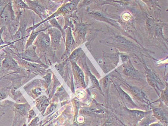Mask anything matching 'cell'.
<instances>
[{
    "instance_id": "1",
    "label": "cell",
    "mask_w": 168,
    "mask_h": 126,
    "mask_svg": "<svg viewBox=\"0 0 168 126\" xmlns=\"http://www.w3.org/2000/svg\"><path fill=\"white\" fill-rule=\"evenodd\" d=\"M12 16V11L9 7H7L1 11V14L0 15V21L1 22L6 23L10 21Z\"/></svg>"
},
{
    "instance_id": "2",
    "label": "cell",
    "mask_w": 168,
    "mask_h": 126,
    "mask_svg": "<svg viewBox=\"0 0 168 126\" xmlns=\"http://www.w3.org/2000/svg\"><path fill=\"white\" fill-rule=\"evenodd\" d=\"M50 30L52 38V43L55 45H57L59 43L61 37L60 32L55 29H51Z\"/></svg>"
},
{
    "instance_id": "3",
    "label": "cell",
    "mask_w": 168,
    "mask_h": 126,
    "mask_svg": "<svg viewBox=\"0 0 168 126\" xmlns=\"http://www.w3.org/2000/svg\"><path fill=\"white\" fill-rule=\"evenodd\" d=\"M3 65L7 67H15L18 66L16 62L10 57H7L3 62Z\"/></svg>"
},
{
    "instance_id": "4",
    "label": "cell",
    "mask_w": 168,
    "mask_h": 126,
    "mask_svg": "<svg viewBox=\"0 0 168 126\" xmlns=\"http://www.w3.org/2000/svg\"><path fill=\"white\" fill-rule=\"evenodd\" d=\"M73 44V39L72 36L71 35V32L70 31V33L67 37V47L68 51H70Z\"/></svg>"
},
{
    "instance_id": "5",
    "label": "cell",
    "mask_w": 168,
    "mask_h": 126,
    "mask_svg": "<svg viewBox=\"0 0 168 126\" xmlns=\"http://www.w3.org/2000/svg\"><path fill=\"white\" fill-rule=\"evenodd\" d=\"M41 41L44 44H45L46 46H49L51 43L50 37L49 36L46 34H43L41 37Z\"/></svg>"
},
{
    "instance_id": "6",
    "label": "cell",
    "mask_w": 168,
    "mask_h": 126,
    "mask_svg": "<svg viewBox=\"0 0 168 126\" xmlns=\"http://www.w3.org/2000/svg\"><path fill=\"white\" fill-rule=\"evenodd\" d=\"M131 113L134 116H136L138 119H142L145 116L144 113L139 111H136V110L131 111Z\"/></svg>"
},
{
    "instance_id": "7",
    "label": "cell",
    "mask_w": 168,
    "mask_h": 126,
    "mask_svg": "<svg viewBox=\"0 0 168 126\" xmlns=\"http://www.w3.org/2000/svg\"><path fill=\"white\" fill-rule=\"evenodd\" d=\"M120 93H121V95H122V96H123V97L125 100H127L128 101H129L130 102H133L132 99L131 98V97H130L127 94H126L125 91H123L122 90H121V89H120Z\"/></svg>"
},
{
    "instance_id": "8",
    "label": "cell",
    "mask_w": 168,
    "mask_h": 126,
    "mask_svg": "<svg viewBox=\"0 0 168 126\" xmlns=\"http://www.w3.org/2000/svg\"><path fill=\"white\" fill-rule=\"evenodd\" d=\"M15 4L18 7L22 8H28V6L22 1H16Z\"/></svg>"
},
{
    "instance_id": "9",
    "label": "cell",
    "mask_w": 168,
    "mask_h": 126,
    "mask_svg": "<svg viewBox=\"0 0 168 126\" xmlns=\"http://www.w3.org/2000/svg\"><path fill=\"white\" fill-rule=\"evenodd\" d=\"M154 112L155 114L157 115V116L160 118H163L164 116V114H163V112L161 110H160L158 108H155L154 109Z\"/></svg>"
},
{
    "instance_id": "10",
    "label": "cell",
    "mask_w": 168,
    "mask_h": 126,
    "mask_svg": "<svg viewBox=\"0 0 168 126\" xmlns=\"http://www.w3.org/2000/svg\"><path fill=\"white\" fill-rule=\"evenodd\" d=\"M76 95L79 98H83L85 95V91H84L83 90H77L76 91Z\"/></svg>"
},
{
    "instance_id": "11",
    "label": "cell",
    "mask_w": 168,
    "mask_h": 126,
    "mask_svg": "<svg viewBox=\"0 0 168 126\" xmlns=\"http://www.w3.org/2000/svg\"><path fill=\"white\" fill-rule=\"evenodd\" d=\"M22 37V31L21 30H18L14 36V39L15 40H18L19 39H21Z\"/></svg>"
},
{
    "instance_id": "12",
    "label": "cell",
    "mask_w": 168,
    "mask_h": 126,
    "mask_svg": "<svg viewBox=\"0 0 168 126\" xmlns=\"http://www.w3.org/2000/svg\"><path fill=\"white\" fill-rule=\"evenodd\" d=\"M25 55H26V56H28L29 57L32 58V57L35 56V52L32 50H28V51H26L25 52Z\"/></svg>"
},
{
    "instance_id": "13",
    "label": "cell",
    "mask_w": 168,
    "mask_h": 126,
    "mask_svg": "<svg viewBox=\"0 0 168 126\" xmlns=\"http://www.w3.org/2000/svg\"><path fill=\"white\" fill-rule=\"evenodd\" d=\"M75 5H76L75 3H70V4H68L66 5L65 7L67 9L68 11H71L74 8Z\"/></svg>"
},
{
    "instance_id": "14",
    "label": "cell",
    "mask_w": 168,
    "mask_h": 126,
    "mask_svg": "<svg viewBox=\"0 0 168 126\" xmlns=\"http://www.w3.org/2000/svg\"><path fill=\"white\" fill-rule=\"evenodd\" d=\"M76 69H77V71H78V72L80 78V79L82 80V81H84V74L83 71L80 69L79 68L78 66H76Z\"/></svg>"
},
{
    "instance_id": "15",
    "label": "cell",
    "mask_w": 168,
    "mask_h": 126,
    "mask_svg": "<svg viewBox=\"0 0 168 126\" xmlns=\"http://www.w3.org/2000/svg\"><path fill=\"white\" fill-rule=\"evenodd\" d=\"M124 72L126 75H131L134 73L133 70L131 68H129V67H127L125 69Z\"/></svg>"
},
{
    "instance_id": "16",
    "label": "cell",
    "mask_w": 168,
    "mask_h": 126,
    "mask_svg": "<svg viewBox=\"0 0 168 126\" xmlns=\"http://www.w3.org/2000/svg\"><path fill=\"white\" fill-rule=\"evenodd\" d=\"M117 41H119L120 43L122 44L123 45H128V42L127 41L123 39V38L118 37L117 38Z\"/></svg>"
},
{
    "instance_id": "17",
    "label": "cell",
    "mask_w": 168,
    "mask_h": 126,
    "mask_svg": "<svg viewBox=\"0 0 168 126\" xmlns=\"http://www.w3.org/2000/svg\"><path fill=\"white\" fill-rule=\"evenodd\" d=\"M123 20H125V21H128L131 18V15L129 13H125L123 15Z\"/></svg>"
},
{
    "instance_id": "18",
    "label": "cell",
    "mask_w": 168,
    "mask_h": 126,
    "mask_svg": "<svg viewBox=\"0 0 168 126\" xmlns=\"http://www.w3.org/2000/svg\"><path fill=\"white\" fill-rule=\"evenodd\" d=\"M131 90H132V91H133L134 94H137V95H139L142 94V92H141L139 90L136 88L132 87V88H131Z\"/></svg>"
},
{
    "instance_id": "19",
    "label": "cell",
    "mask_w": 168,
    "mask_h": 126,
    "mask_svg": "<svg viewBox=\"0 0 168 126\" xmlns=\"http://www.w3.org/2000/svg\"><path fill=\"white\" fill-rule=\"evenodd\" d=\"M110 81V77L109 76H107L105 78L104 80V85L105 87L107 88V86L108 85Z\"/></svg>"
},
{
    "instance_id": "20",
    "label": "cell",
    "mask_w": 168,
    "mask_h": 126,
    "mask_svg": "<svg viewBox=\"0 0 168 126\" xmlns=\"http://www.w3.org/2000/svg\"><path fill=\"white\" fill-rule=\"evenodd\" d=\"M37 35V33H34L32 34V35H31V37H30V39L29 40V44H30V43H32L33 41V40H34V39H35V38L36 37Z\"/></svg>"
},
{
    "instance_id": "21",
    "label": "cell",
    "mask_w": 168,
    "mask_h": 126,
    "mask_svg": "<svg viewBox=\"0 0 168 126\" xmlns=\"http://www.w3.org/2000/svg\"><path fill=\"white\" fill-rule=\"evenodd\" d=\"M91 80H92V82H93V83L94 84H95V85L98 86H99L98 81V80H97V79H96L94 77L92 76L91 77Z\"/></svg>"
},
{
    "instance_id": "22",
    "label": "cell",
    "mask_w": 168,
    "mask_h": 126,
    "mask_svg": "<svg viewBox=\"0 0 168 126\" xmlns=\"http://www.w3.org/2000/svg\"><path fill=\"white\" fill-rule=\"evenodd\" d=\"M77 54H78V51H77V50H76V51L73 52V53L72 54V55L70 56V58H71V59L74 58L76 57V55H77Z\"/></svg>"
},
{
    "instance_id": "23",
    "label": "cell",
    "mask_w": 168,
    "mask_h": 126,
    "mask_svg": "<svg viewBox=\"0 0 168 126\" xmlns=\"http://www.w3.org/2000/svg\"><path fill=\"white\" fill-rule=\"evenodd\" d=\"M6 96L5 93L4 92H0V100L4 98Z\"/></svg>"
},
{
    "instance_id": "24",
    "label": "cell",
    "mask_w": 168,
    "mask_h": 126,
    "mask_svg": "<svg viewBox=\"0 0 168 126\" xmlns=\"http://www.w3.org/2000/svg\"><path fill=\"white\" fill-rule=\"evenodd\" d=\"M3 29H1V30H0V45L4 43V41H3V40H2V39H1V33H2V32H3Z\"/></svg>"
},
{
    "instance_id": "25",
    "label": "cell",
    "mask_w": 168,
    "mask_h": 126,
    "mask_svg": "<svg viewBox=\"0 0 168 126\" xmlns=\"http://www.w3.org/2000/svg\"><path fill=\"white\" fill-rule=\"evenodd\" d=\"M104 126H113L112 125V124L111 123H107L105 124Z\"/></svg>"
},
{
    "instance_id": "26",
    "label": "cell",
    "mask_w": 168,
    "mask_h": 126,
    "mask_svg": "<svg viewBox=\"0 0 168 126\" xmlns=\"http://www.w3.org/2000/svg\"><path fill=\"white\" fill-rule=\"evenodd\" d=\"M98 63H101V61H98Z\"/></svg>"
}]
</instances>
